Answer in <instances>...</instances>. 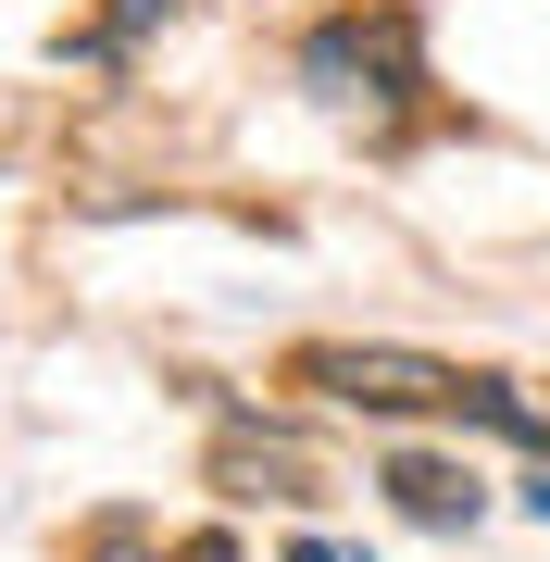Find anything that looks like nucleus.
<instances>
[{"label":"nucleus","mask_w":550,"mask_h":562,"mask_svg":"<svg viewBox=\"0 0 550 562\" xmlns=\"http://www.w3.org/2000/svg\"><path fill=\"white\" fill-rule=\"evenodd\" d=\"M301 387H326L350 413H463V362H426V350H301Z\"/></svg>","instance_id":"nucleus-1"},{"label":"nucleus","mask_w":550,"mask_h":562,"mask_svg":"<svg viewBox=\"0 0 550 562\" xmlns=\"http://www.w3.org/2000/svg\"><path fill=\"white\" fill-rule=\"evenodd\" d=\"M401 63H413V38H401V25H375V38H363V25H326V38H313V88H326V101L338 113H388V88L375 76H401Z\"/></svg>","instance_id":"nucleus-2"},{"label":"nucleus","mask_w":550,"mask_h":562,"mask_svg":"<svg viewBox=\"0 0 550 562\" xmlns=\"http://www.w3.org/2000/svg\"><path fill=\"white\" fill-rule=\"evenodd\" d=\"M526 501H538V513H550V487H526Z\"/></svg>","instance_id":"nucleus-4"},{"label":"nucleus","mask_w":550,"mask_h":562,"mask_svg":"<svg viewBox=\"0 0 550 562\" xmlns=\"http://www.w3.org/2000/svg\"><path fill=\"white\" fill-rule=\"evenodd\" d=\"M388 501H401L413 525H475V475H450V462L401 450V462H388Z\"/></svg>","instance_id":"nucleus-3"}]
</instances>
